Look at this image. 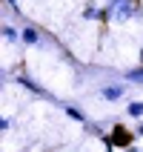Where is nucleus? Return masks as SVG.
Instances as JSON below:
<instances>
[{
    "mask_svg": "<svg viewBox=\"0 0 143 152\" xmlns=\"http://www.w3.org/2000/svg\"><path fill=\"white\" fill-rule=\"evenodd\" d=\"M20 40L29 43V46H34V43L40 40V34H37V29H34V26H26L23 32H20Z\"/></svg>",
    "mask_w": 143,
    "mask_h": 152,
    "instance_id": "4",
    "label": "nucleus"
},
{
    "mask_svg": "<svg viewBox=\"0 0 143 152\" xmlns=\"http://www.w3.org/2000/svg\"><path fill=\"white\" fill-rule=\"evenodd\" d=\"M3 37H6V40H20V34H17L12 26H3Z\"/></svg>",
    "mask_w": 143,
    "mask_h": 152,
    "instance_id": "10",
    "label": "nucleus"
},
{
    "mask_svg": "<svg viewBox=\"0 0 143 152\" xmlns=\"http://www.w3.org/2000/svg\"><path fill=\"white\" fill-rule=\"evenodd\" d=\"M123 92H126V86H106L100 95L106 98V101H120V98H123Z\"/></svg>",
    "mask_w": 143,
    "mask_h": 152,
    "instance_id": "3",
    "label": "nucleus"
},
{
    "mask_svg": "<svg viewBox=\"0 0 143 152\" xmlns=\"http://www.w3.org/2000/svg\"><path fill=\"white\" fill-rule=\"evenodd\" d=\"M135 132H137V135H143V124H140V126H137V129H135Z\"/></svg>",
    "mask_w": 143,
    "mask_h": 152,
    "instance_id": "12",
    "label": "nucleus"
},
{
    "mask_svg": "<svg viewBox=\"0 0 143 152\" xmlns=\"http://www.w3.org/2000/svg\"><path fill=\"white\" fill-rule=\"evenodd\" d=\"M109 15L112 20H118V23H126V20H132V17L140 15V9H137L135 0H109Z\"/></svg>",
    "mask_w": 143,
    "mask_h": 152,
    "instance_id": "1",
    "label": "nucleus"
},
{
    "mask_svg": "<svg viewBox=\"0 0 143 152\" xmlns=\"http://www.w3.org/2000/svg\"><path fill=\"white\" fill-rule=\"evenodd\" d=\"M129 141H132V135H129L123 126H115V135L106 138V144H109V146H129Z\"/></svg>",
    "mask_w": 143,
    "mask_h": 152,
    "instance_id": "2",
    "label": "nucleus"
},
{
    "mask_svg": "<svg viewBox=\"0 0 143 152\" xmlns=\"http://www.w3.org/2000/svg\"><path fill=\"white\" fill-rule=\"evenodd\" d=\"M17 83H20V86H26V89H32V92H37V95L43 92V86H37L34 80H29L26 75H17Z\"/></svg>",
    "mask_w": 143,
    "mask_h": 152,
    "instance_id": "6",
    "label": "nucleus"
},
{
    "mask_svg": "<svg viewBox=\"0 0 143 152\" xmlns=\"http://www.w3.org/2000/svg\"><path fill=\"white\" fill-rule=\"evenodd\" d=\"M63 109H66V115H69V118H75V121H86V118H83V112L77 109V106H72V103H66Z\"/></svg>",
    "mask_w": 143,
    "mask_h": 152,
    "instance_id": "7",
    "label": "nucleus"
},
{
    "mask_svg": "<svg viewBox=\"0 0 143 152\" xmlns=\"http://www.w3.org/2000/svg\"><path fill=\"white\" fill-rule=\"evenodd\" d=\"M83 17H86V20H97V17H100V9L86 6V9H83Z\"/></svg>",
    "mask_w": 143,
    "mask_h": 152,
    "instance_id": "9",
    "label": "nucleus"
},
{
    "mask_svg": "<svg viewBox=\"0 0 143 152\" xmlns=\"http://www.w3.org/2000/svg\"><path fill=\"white\" fill-rule=\"evenodd\" d=\"M126 115L129 118H143V101H132L126 106Z\"/></svg>",
    "mask_w": 143,
    "mask_h": 152,
    "instance_id": "5",
    "label": "nucleus"
},
{
    "mask_svg": "<svg viewBox=\"0 0 143 152\" xmlns=\"http://www.w3.org/2000/svg\"><path fill=\"white\" fill-rule=\"evenodd\" d=\"M126 80H132V83H143V69H129V72H126Z\"/></svg>",
    "mask_w": 143,
    "mask_h": 152,
    "instance_id": "8",
    "label": "nucleus"
},
{
    "mask_svg": "<svg viewBox=\"0 0 143 152\" xmlns=\"http://www.w3.org/2000/svg\"><path fill=\"white\" fill-rule=\"evenodd\" d=\"M9 126H12V121H9V118H0V129H3V132H6Z\"/></svg>",
    "mask_w": 143,
    "mask_h": 152,
    "instance_id": "11",
    "label": "nucleus"
}]
</instances>
